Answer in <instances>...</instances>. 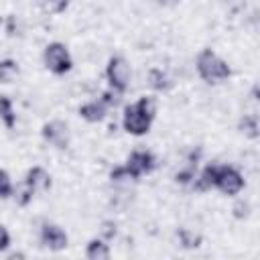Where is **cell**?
<instances>
[{
	"label": "cell",
	"mask_w": 260,
	"mask_h": 260,
	"mask_svg": "<svg viewBox=\"0 0 260 260\" xmlns=\"http://www.w3.org/2000/svg\"><path fill=\"white\" fill-rule=\"evenodd\" d=\"M156 118V102L150 95H142L138 102L128 104L122 114V128L130 136H144L148 134L152 122Z\"/></svg>",
	"instance_id": "obj_1"
},
{
	"label": "cell",
	"mask_w": 260,
	"mask_h": 260,
	"mask_svg": "<svg viewBox=\"0 0 260 260\" xmlns=\"http://www.w3.org/2000/svg\"><path fill=\"white\" fill-rule=\"evenodd\" d=\"M195 69H197V75L209 85H219L232 77V67L213 49H201L197 53Z\"/></svg>",
	"instance_id": "obj_2"
},
{
	"label": "cell",
	"mask_w": 260,
	"mask_h": 260,
	"mask_svg": "<svg viewBox=\"0 0 260 260\" xmlns=\"http://www.w3.org/2000/svg\"><path fill=\"white\" fill-rule=\"evenodd\" d=\"M43 61H45V67L53 73V75H65L73 69V59H71V53L67 49L65 43H59V41H53L45 47L43 51Z\"/></svg>",
	"instance_id": "obj_3"
},
{
	"label": "cell",
	"mask_w": 260,
	"mask_h": 260,
	"mask_svg": "<svg viewBox=\"0 0 260 260\" xmlns=\"http://www.w3.org/2000/svg\"><path fill=\"white\" fill-rule=\"evenodd\" d=\"M244 187H246L244 175L236 167H232V165H217L213 189H217L219 193H223L228 197H236V195H240L244 191Z\"/></svg>",
	"instance_id": "obj_4"
},
{
	"label": "cell",
	"mask_w": 260,
	"mask_h": 260,
	"mask_svg": "<svg viewBox=\"0 0 260 260\" xmlns=\"http://www.w3.org/2000/svg\"><path fill=\"white\" fill-rule=\"evenodd\" d=\"M130 77H132V71H130V65L128 61L122 57V55H112L108 59V65H106V79H108V85L118 91V93H126L128 85H130Z\"/></svg>",
	"instance_id": "obj_5"
},
{
	"label": "cell",
	"mask_w": 260,
	"mask_h": 260,
	"mask_svg": "<svg viewBox=\"0 0 260 260\" xmlns=\"http://www.w3.org/2000/svg\"><path fill=\"white\" fill-rule=\"evenodd\" d=\"M126 171L130 173V177L134 181H138L140 177H146L154 171L156 167V158L150 150H132L128 156H126V162H124Z\"/></svg>",
	"instance_id": "obj_6"
},
{
	"label": "cell",
	"mask_w": 260,
	"mask_h": 260,
	"mask_svg": "<svg viewBox=\"0 0 260 260\" xmlns=\"http://www.w3.org/2000/svg\"><path fill=\"white\" fill-rule=\"evenodd\" d=\"M41 136L47 144L59 148V150H65L71 142V134H69V126L63 122V120H49L43 124L41 128Z\"/></svg>",
	"instance_id": "obj_7"
},
{
	"label": "cell",
	"mask_w": 260,
	"mask_h": 260,
	"mask_svg": "<svg viewBox=\"0 0 260 260\" xmlns=\"http://www.w3.org/2000/svg\"><path fill=\"white\" fill-rule=\"evenodd\" d=\"M39 240H41V244H43L47 250H51V252H61V250H65L67 244H69V238H67L65 230H63L61 225H57V223H51V221H45V223L41 225Z\"/></svg>",
	"instance_id": "obj_8"
},
{
	"label": "cell",
	"mask_w": 260,
	"mask_h": 260,
	"mask_svg": "<svg viewBox=\"0 0 260 260\" xmlns=\"http://www.w3.org/2000/svg\"><path fill=\"white\" fill-rule=\"evenodd\" d=\"M22 185L35 195V193H43V191H49L51 189V175H49V171L47 169H43V167H30L28 171H26V175H24V181H22Z\"/></svg>",
	"instance_id": "obj_9"
},
{
	"label": "cell",
	"mask_w": 260,
	"mask_h": 260,
	"mask_svg": "<svg viewBox=\"0 0 260 260\" xmlns=\"http://www.w3.org/2000/svg\"><path fill=\"white\" fill-rule=\"evenodd\" d=\"M108 110H110V108L98 98V100H91V102L81 104L77 112H79V116H81L85 122H89V124H98V122H104V120H106Z\"/></svg>",
	"instance_id": "obj_10"
},
{
	"label": "cell",
	"mask_w": 260,
	"mask_h": 260,
	"mask_svg": "<svg viewBox=\"0 0 260 260\" xmlns=\"http://www.w3.org/2000/svg\"><path fill=\"white\" fill-rule=\"evenodd\" d=\"M110 246L104 238H91L85 246V258L87 260H108L110 258Z\"/></svg>",
	"instance_id": "obj_11"
},
{
	"label": "cell",
	"mask_w": 260,
	"mask_h": 260,
	"mask_svg": "<svg viewBox=\"0 0 260 260\" xmlns=\"http://www.w3.org/2000/svg\"><path fill=\"white\" fill-rule=\"evenodd\" d=\"M238 130H240V134H244L246 138L256 140V138L260 136V122H258V116H256V114H244V116L238 120Z\"/></svg>",
	"instance_id": "obj_12"
},
{
	"label": "cell",
	"mask_w": 260,
	"mask_h": 260,
	"mask_svg": "<svg viewBox=\"0 0 260 260\" xmlns=\"http://www.w3.org/2000/svg\"><path fill=\"white\" fill-rule=\"evenodd\" d=\"M215 171H217V165H207L195 179H193V189L195 191H211L213 189V183H215Z\"/></svg>",
	"instance_id": "obj_13"
},
{
	"label": "cell",
	"mask_w": 260,
	"mask_h": 260,
	"mask_svg": "<svg viewBox=\"0 0 260 260\" xmlns=\"http://www.w3.org/2000/svg\"><path fill=\"white\" fill-rule=\"evenodd\" d=\"M0 122L8 130H12L16 126V112H14L12 100L8 95H0Z\"/></svg>",
	"instance_id": "obj_14"
},
{
	"label": "cell",
	"mask_w": 260,
	"mask_h": 260,
	"mask_svg": "<svg viewBox=\"0 0 260 260\" xmlns=\"http://www.w3.org/2000/svg\"><path fill=\"white\" fill-rule=\"evenodd\" d=\"M20 67L14 59H0V83H12Z\"/></svg>",
	"instance_id": "obj_15"
},
{
	"label": "cell",
	"mask_w": 260,
	"mask_h": 260,
	"mask_svg": "<svg viewBox=\"0 0 260 260\" xmlns=\"http://www.w3.org/2000/svg\"><path fill=\"white\" fill-rule=\"evenodd\" d=\"M148 81H150V87L156 89V91H167V89H171V85H173V81L169 79V75L162 73L160 69H150Z\"/></svg>",
	"instance_id": "obj_16"
},
{
	"label": "cell",
	"mask_w": 260,
	"mask_h": 260,
	"mask_svg": "<svg viewBox=\"0 0 260 260\" xmlns=\"http://www.w3.org/2000/svg\"><path fill=\"white\" fill-rule=\"evenodd\" d=\"M177 236H179V244L183 248H199V244H201V238L195 236L193 232H189L187 228H181L177 232Z\"/></svg>",
	"instance_id": "obj_17"
},
{
	"label": "cell",
	"mask_w": 260,
	"mask_h": 260,
	"mask_svg": "<svg viewBox=\"0 0 260 260\" xmlns=\"http://www.w3.org/2000/svg\"><path fill=\"white\" fill-rule=\"evenodd\" d=\"M14 195V183L10 179V175L0 169V199H10Z\"/></svg>",
	"instance_id": "obj_18"
},
{
	"label": "cell",
	"mask_w": 260,
	"mask_h": 260,
	"mask_svg": "<svg viewBox=\"0 0 260 260\" xmlns=\"http://www.w3.org/2000/svg\"><path fill=\"white\" fill-rule=\"evenodd\" d=\"M41 6L47 14H61L67 10L69 0H41Z\"/></svg>",
	"instance_id": "obj_19"
},
{
	"label": "cell",
	"mask_w": 260,
	"mask_h": 260,
	"mask_svg": "<svg viewBox=\"0 0 260 260\" xmlns=\"http://www.w3.org/2000/svg\"><path fill=\"white\" fill-rule=\"evenodd\" d=\"M110 181H112V183H130V181H134V179L130 177V173L126 171L124 165H118V167H114V169L110 171Z\"/></svg>",
	"instance_id": "obj_20"
},
{
	"label": "cell",
	"mask_w": 260,
	"mask_h": 260,
	"mask_svg": "<svg viewBox=\"0 0 260 260\" xmlns=\"http://www.w3.org/2000/svg\"><path fill=\"white\" fill-rule=\"evenodd\" d=\"M120 95H122V93H118V91H114L112 87H108V89L102 93V98H100V100H102V102H104L108 108H114V106H118Z\"/></svg>",
	"instance_id": "obj_21"
},
{
	"label": "cell",
	"mask_w": 260,
	"mask_h": 260,
	"mask_svg": "<svg viewBox=\"0 0 260 260\" xmlns=\"http://www.w3.org/2000/svg\"><path fill=\"white\" fill-rule=\"evenodd\" d=\"M250 215V203L248 201H238L234 205V217L236 219H246Z\"/></svg>",
	"instance_id": "obj_22"
},
{
	"label": "cell",
	"mask_w": 260,
	"mask_h": 260,
	"mask_svg": "<svg viewBox=\"0 0 260 260\" xmlns=\"http://www.w3.org/2000/svg\"><path fill=\"white\" fill-rule=\"evenodd\" d=\"M10 248V232L4 223H0V252H6Z\"/></svg>",
	"instance_id": "obj_23"
},
{
	"label": "cell",
	"mask_w": 260,
	"mask_h": 260,
	"mask_svg": "<svg viewBox=\"0 0 260 260\" xmlns=\"http://www.w3.org/2000/svg\"><path fill=\"white\" fill-rule=\"evenodd\" d=\"M112 225H114V223H108V221L104 223V232H106V240H110V238H114V236H116V228H114V230H110Z\"/></svg>",
	"instance_id": "obj_24"
},
{
	"label": "cell",
	"mask_w": 260,
	"mask_h": 260,
	"mask_svg": "<svg viewBox=\"0 0 260 260\" xmlns=\"http://www.w3.org/2000/svg\"><path fill=\"white\" fill-rule=\"evenodd\" d=\"M158 2H167V0H158Z\"/></svg>",
	"instance_id": "obj_25"
}]
</instances>
